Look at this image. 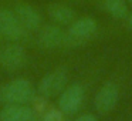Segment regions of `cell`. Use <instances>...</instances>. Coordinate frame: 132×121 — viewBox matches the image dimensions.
<instances>
[{"instance_id": "cell-9", "label": "cell", "mask_w": 132, "mask_h": 121, "mask_svg": "<svg viewBox=\"0 0 132 121\" xmlns=\"http://www.w3.org/2000/svg\"><path fill=\"white\" fill-rule=\"evenodd\" d=\"M118 100H119V90L117 84L106 83L100 88L94 98V105L100 112H109L115 108Z\"/></svg>"}, {"instance_id": "cell-5", "label": "cell", "mask_w": 132, "mask_h": 121, "mask_svg": "<svg viewBox=\"0 0 132 121\" xmlns=\"http://www.w3.org/2000/svg\"><path fill=\"white\" fill-rule=\"evenodd\" d=\"M67 81H68V74L64 69L53 70L40 80L37 93L44 98L55 97L67 87Z\"/></svg>"}, {"instance_id": "cell-10", "label": "cell", "mask_w": 132, "mask_h": 121, "mask_svg": "<svg viewBox=\"0 0 132 121\" xmlns=\"http://www.w3.org/2000/svg\"><path fill=\"white\" fill-rule=\"evenodd\" d=\"M34 112L27 104H6L0 110V121H33Z\"/></svg>"}, {"instance_id": "cell-7", "label": "cell", "mask_w": 132, "mask_h": 121, "mask_svg": "<svg viewBox=\"0 0 132 121\" xmlns=\"http://www.w3.org/2000/svg\"><path fill=\"white\" fill-rule=\"evenodd\" d=\"M84 103V88L80 84H71L60 93L58 108L64 114H74Z\"/></svg>"}, {"instance_id": "cell-16", "label": "cell", "mask_w": 132, "mask_h": 121, "mask_svg": "<svg viewBox=\"0 0 132 121\" xmlns=\"http://www.w3.org/2000/svg\"><path fill=\"white\" fill-rule=\"evenodd\" d=\"M129 2H131V3H132V0H129Z\"/></svg>"}, {"instance_id": "cell-15", "label": "cell", "mask_w": 132, "mask_h": 121, "mask_svg": "<svg viewBox=\"0 0 132 121\" xmlns=\"http://www.w3.org/2000/svg\"><path fill=\"white\" fill-rule=\"evenodd\" d=\"M131 24H132V16H131Z\"/></svg>"}, {"instance_id": "cell-4", "label": "cell", "mask_w": 132, "mask_h": 121, "mask_svg": "<svg viewBox=\"0 0 132 121\" xmlns=\"http://www.w3.org/2000/svg\"><path fill=\"white\" fill-rule=\"evenodd\" d=\"M27 51L20 43L10 41L0 47V66L7 71H17L26 66Z\"/></svg>"}, {"instance_id": "cell-12", "label": "cell", "mask_w": 132, "mask_h": 121, "mask_svg": "<svg viewBox=\"0 0 132 121\" xmlns=\"http://www.w3.org/2000/svg\"><path fill=\"white\" fill-rule=\"evenodd\" d=\"M102 6L115 19H123L128 14V7L123 0H102Z\"/></svg>"}, {"instance_id": "cell-3", "label": "cell", "mask_w": 132, "mask_h": 121, "mask_svg": "<svg viewBox=\"0 0 132 121\" xmlns=\"http://www.w3.org/2000/svg\"><path fill=\"white\" fill-rule=\"evenodd\" d=\"M0 30L4 39L16 41V43H21L29 36V32L24 29L21 21L19 20L14 10L9 7L0 9Z\"/></svg>"}, {"instance_id": "cell-8", "label": "cell", "mask_w": 132, "mask_h": 121, "mask_svg": "<svg viewBox=\"0 0 132 121\" xmlns=\"http://www.w3.org/2000/svg\"><path fill=\"white\" fill-rule=\"evenodd\" d=\"M13 10H14L16 16L19 17V20L21 21V24L29 33L38 32V29L43 26V16H41V13L30 3L17 2L14 4V7H13Z\"/></svg>"}, {"instance_id": "cell-1", "label": "cell", "mask_w": 132, "mask_h": 121, "mask_svg": "<svg viewBox=\"0 0 132 121\" xmlns=\"http://www.w3.org/2000/svg\"><path fill=\"white\" fill-rule=\"evenodd\" d=\"M36 97V88L27 78H14L0 87V101L4 104H29Z\"/></svg>"}, {"instance_id": "cell-2", "label": "cell", "mask_w": 132, "mask_h": 121, "mask_svg": "<svg viewBox=\"0 0 132 121\" xmlns=\"http://www.w3.org/2000/svg\"><path fill=\"white\" fill-rule=\"evenodd\" d=\"M97 33V21L92 17L75 19L65 32L64 47H80Z\"/></svg>"}, {"instance_id": "cell-13", "label": "cell", "mask_w": 132, "mask_h": 121, "mask_svg": "<svg viewBox=\"0 0 132 121\" xmlns=\"http://www.w3.org/2000/svg\"><path fill=\"white\" fill-rule=\"evenodd\" d=\"M75 121H98V120L92 114H82V115H80Z\"/></svg>"}, {"instance_id": "cell-11", "label": "cell", "mask_w": 132, "mask_h": 121, "mask_svg": "<svg viewBox=\"0 0 132 121\" xmlns=\"http://www.w3.org/2000/svg\"><path fill=\"white\" fill-rule=\"evenodd\" d=\"M47 14L53 23L58 26H70L75 20V12L63 3H53L47 7Z\"/></svg>"}, {"instance_id": "cell-6", "label": "cell", "mask_w": 132, "mask_h": 121, "mask_svg": "<svg viewBox=\"0 0 132 121\" xmlns=\"http://www.w3.org/2000/svg\"><path fill=\"white\" fill-rule=\"evenodd\" d=\"M65 32L55 23L43 24L37 32V44L44 50H54L64 46Z\"/></svg>"}, {"instance_id": "cell-14", "label": "cell", "mask_w": 132, "mask_h": 121, "mask_svg": "<svg viewBox=\"0 0 132 121\" xmlns=\"http://www.w3.org/2000/svg\"><path fill=\"white\" fill-rule=\"evenodd\" d=\"M2 40H3V34H2V30H0V46H2Z\"/></svg>"}, {"instance_id": "cell-17", "label": "cell", "mask_w": 132, "mask_h": 121, "mask_svg": "<svg viewBox=\"0 0 132 121\" xmlns=\"http://www.w3.org/2000/svg\"><path fill=\"white\" fill-rule=\"evenodd\" d=\"M33 121H34V120H33Z\"/></svg>"}]
</instances>
